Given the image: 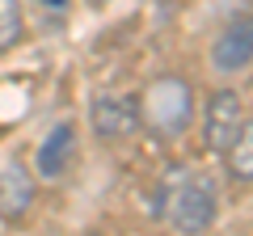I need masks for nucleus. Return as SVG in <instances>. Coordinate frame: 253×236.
Segmentation results:
<instances>
[{
	"instance_id": "obj_1",
	"label": "nucleus",
	"mask_w": 253,
	"mask_h": 236,
	"mask_svg": "<svg viewBox=\"0 0 253 236\" xmlns=\"http://www.w3.org/2000/svg\"><path fill=\"white\" fill-rule=\"evenodd\" d=\"M152 215L173 232H207L219 219V190L207 173H169Z\"/></svg>"
},
{
	"instance_id": "obj_2",
	"label": "nucleus",
	"mask_w": 253,
	"mask_h": 236,
	"mask_svg": "<svg viewBox=\"0 0 253 236\" xmlns=\"http://www.w3.org/2000/svg\"><path fill=\"white\" fill-rule=\"evenodd\" d=\"M139 114H144V122L156 135L177 139L190 127V118H194V89H190V80H181V76H156L144 89Z\"/></svg>"
},
{
	"instance_id": "obj_3",
	"label": "nucleus",
	"mask_w": 253,
	"mask_h": 236,
	"mask_svg": "<svg viewBox=\"0 0 253 236\" xmlns=\"http://www.w3.org/2000/svg\"><path fill=\"white\" fill-rule=\"evenodd\" d=\"M144 114H139V97H126V93H97L89 101V127L97 139H126L135 135Z\"/></svg>"
},
{
	"instance_id": "obj_4",
	"label": "nucleus",
	"mask_w": 253,
	"mask_h": 236,
	"mask_svg": "<svg viewBox=\"0 0 253 236\" xmlns=\"http://www.w3.org/2000/svg\"><path fill=\"white\" fill-rule=\"evenodd\" d=\"M241 122H245L241 93L236 89H215L207 97V106H203V144H207V152H224L236 139Z\"/></svg>"
},
{
	"instance_id": "obj_5",
	"label": "nucleus",
	"mask_w": 253,
	"mask_h": 236,
	"mask_svg": "<svg viewBox=\"0 0 253 236\" xmlns=\"http://www.w3.org/2000/svg\"><path fill=\"white\" fill-rule=\"evenodd\" d=\"M34 198H38L34 173L21 160H4L0 164V224H21L34 207Z\"/></svg>"
},
{
	"instance_id": "obj_6",
	"label": "nucleus",
	"mask_w": 253,
	"mask_h": 236,
	"mask_svg": "<svg viewBox=\"0 0 253 236\" xmlns=\"http://www.w3.org/2000/svg\"><path fill=\"white\" fill-rule=\"evenodd\" d=\"M211 64L215 72H241L253 64V13H241L219 30L215 46H211Z\"/></svg>"
},
{
	"instance_id": "obj_7",
	"label": "nucleus",
	"mask_w": 253,
	"mask_h": 236,
	"mask_svg": "<svg viewBox=\"0 0 253 236\" xmlns=\"http://www.w3.org/2000/svg\"><path fill=\"white\" fill-rule=\"evenodd\" d=\"M76 144H81V135H76V122L72 118H63V122H55L51 131H46V139L38 144V177H46V182H59L63 173L76 164Z\"/></svg>"
},
{
	"instance_id": "obj_8",
	"label": "nucleus",
	"mask_w": 253,
	"mask_h": 236,
	"mask_svg": "<svg viewBox=\"0 0 253 236\" xmlns=\"http://www.w3.org/2000/svg\"><path fill=\"white\" fill-rule=\"evenodd\" d=\"M224 160H228V177L241 186H253V118L241 122L236 139L224 148Z\"/></svg>"
},
{
	"instance_id": "obj_9",
	"label": "nucleus",
	"mask_w": 253,
	"mask_h": 236,
	"mask_svg": "<svg viewBox=\"0 0 253 236\" xmlns=\"http://www.w3.org/2000/svg\"><path fill=\"white\" fill-rule=\"evenodd\" d=\"M21 38H26V13H21V0H0V55H9Z\"/></svg>"
},
{
	"instance_id": "obj_10",
	"label": "nucleus",
	"mask_w": 253,
	"mask_h": 236,
	"mask_svg": "<svg viewBox=\"0 0 253 236\" xmlns=\"http://www.w3.org/2000/svg\"><path fill=\"white\" fill-rule=\"evenodd\" d=\"M38 4H46V9H68V0H38Z\"/></svg>"
},
{
	"instance_id": "obj_11",
	"label": "nucleus",
	"mask_w": 253,
	"mask_h": 236,
	"mask_svg": "<svg viewBox=\"0 0 253 236\" xmlns=\"http://www.w3.org/2000/svg\"><path fill=\"white\" fill-rule=\"evenodd\" d=\"M89 4H97V9H101V4H110V0H89Z\"/></svg>"
}]
</instances>
